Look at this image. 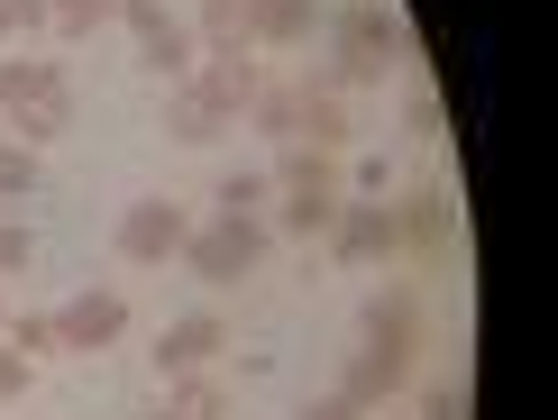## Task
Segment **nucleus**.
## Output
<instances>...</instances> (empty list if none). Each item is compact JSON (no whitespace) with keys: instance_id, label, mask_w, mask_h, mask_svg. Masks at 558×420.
Segmentation results:
<instances>
[{"instance_id":"1","label":"nucleus","mask_w":558,"mask_h":420,"mask_svg":"<svg viewBox=\"0 0 558 420\" xmlns=\"http://www.w3.org/2000/svg\"><path fill=\"white\" fill-rule=\"evenodd\" d=\"M330 28H339V83H348V91H376L393 64L412 55V28H403L393 0H339Z\"/></svg>"},{"instance_id":"2","label":"nucleus","mask_w":558,"mask_h":420,"mask_svg":"<svg viewBox=\"0 0 558 420\" xmlns=\"http://www.w3.org/2000/svg\"><path fill=\"white\" fill-rule=\"evenodd\" d=\"M266 238H275V228L257 220V210H220L211 228H193V238H183V265H193L202 284H239V274L266 256Z\"/></svg>"},{"instance_id":"3","label":"nucleus","mask_w":558,"mask_h":420,"mask_svg":"<svg viewBox=\"0 0 558 420\" xmlns=\"http://www.w3.org/2000/svg\"><path fill=\"white\" fill-rule=\"evenodd\" d=\"M183 238H193V210L183 201H129L120 228H110V247L129 265H166V256H183Z\"/></svg>"},{"instance_id":"4","label":"nucleus","mask_w":558,"mask_h":420,"mask_svg":"<svg viewBox=\"0 0 558 420\" xmlns=\"http://www.w3.org/2000/svg\"><path fill=\"white\" fill-rule=\"evenodd\" d=\"M320 238H330L339 265H385V256L403 247V238H393V201H357V193L339 201V220L320 228Z\"/></svg>"},{"instance_id":"5","label":"nucleus","mask_w":558,"mask_h":420,"mask_svg":"<svg viewBox=\"0 0 558 420\" xmlns=\"http://www.w3.org/2000/svg\"><path fill=\"white\" fill-rule=\"evenodd\" d=\"M193 91L220 110V120H239V110L266 91V64H257V46H211V55L193 64Z\"/></svg>"},{"instance_id":"6","label":"nucleus","mask_w":558,"mask_h":420,"mask_svg":"<svg viewBox=\"0 0 558 420\" xmlns=\"http://www.w3.org/2000/svg\"><path fill=\"white\" fill-rule=\"evenodd\" d=\"M120 330H129V301L110 293V284H83V293L56 311V347H64V357H92V347H110Z\"/></svg>"},{"instance_id":"7","label":"nucleus","mask_w":558,"mask_h":420,"mask_svg":"<svg viewBox=\"0 0 558 420\" xmlns=\"http://www.w3.org/2000/svg\"><path fill=\"white\" fill-rule=\"evenodd\" d=\"M229 347V320L220 311H183V320H166V330H156V375H202V366H211Z\"/></svg>"},{"instance_id":"8","label":"nucleus","mask_w":558,"mask_h":420,"mask_svg":"<svg viewBox=\"0 0 558 420\" xmlns=\"http://www.w3.org/2000/svg\"><path fill=\"white\" fill-rule=\"evenodd\" d=\"M339 393H348L357 411H376V403H393V393H412V347H376V338H366L357 357H348Z\"/></svg>"},{"instance_id":"9","label":"nucleus","mask_w":558,"mask_h":420,"mask_svg":"<svg viewBox=\"0 0 558 420\" xmlns=\"http://www.w3.org/2000/svg\"><path fill=\"white\" fill-rule=\"evenodd\" d=\"M320 0H239V28H247V46H312L320 37Z\"/></svg>"},{"instance_id":"10","label":"nucleus","mask_w":558,"mask_h":420,"mask_svg":"<svg viewBox=\"0 0 558 420\" xmlns=\"http://www.w3.org/2000/svg\"><path fill=\"white\" fill-rule=\"evenodd\" d=\"M449 228H458V201L439 193V183H422V193L393 201V238L403 247H449Z\"/></svg>"},{"instance_id":"11","label":"nucleus","mask_w":558,"mask_h":420,"mask_svg":"<svg viewBox=\"0 0 558 420\" xmlns=\"http://www.w3.org/2000/svg\"><path fill=\"white\" fill-rule=\"evenodd\" d=\"M137 64H147L156 83H193V64H202V37H193V18H166L156 37H137Z\"/></svg>"},{"instance_id":"12","label":"nucleus","mask_w":558,"mask_h":420,"mask_svg":"<svg viewBox=\"0 0 558 420\" xmlns=\"http://www.w3.org/2000/svg\"><path fill=\"white\" fill-rule=\"evenodd\" d=\"M64 128H74V91H37V101H19V110H10V137H19L28 156H37V147H56Z\"/></svg>"},{"instance_id":"13","label":"nucleus","mask_w":558,"mask_h":420,"mask_svg":"<svg viewBox=\"0 0 558 420\" xmlns=\"http://www.w3.org/2000/svg\"><path fill=\"white\" fill-rule=\"evenodd\" d=\"M293 147H312V156H348V147H357V110H348V101H302Z\"/></svg>"},{"instance_id":"14","label":"nucleus","mask_w":558,"mask_h":420,"mask_svg":"<svg viewBox=\"0 0 558 420\" xmlns=\"http://www.w3.org/2000/svg\"><path fill=\"white\" fill-rule=\"evenodd\" d=\"M220 128H229V120H220L211 101H202L193 83H166V137H174V147H211Z\"/></svg>"},{"instance_id":"15","label":"nucleus","mask_w":558,"mask_h":420,"mask_svg":"<svg viewBox=\"0 0 558 420\" xmlns=\"http://www.w3.org/2000/svg\"><path fill=\"white\" fill-rule=\"evenodd\" d=\"M275 193H348L339 183V156H312V147H275Z\"/></svg>"},{"instance_id":"16","label":"nucleus","mask_w":558,"mask_h":420,"mask_svg":"<svg viewBox=\"0 0 558 420\" xmlns=\"http://www.w3.org/2000/svg\"><path fill=\"white\" fill-rule=\"evenodd\" d=\"M339 201L348 193H275V220L266 228H275V238H320V228L339 220Z\"/></svg>"},{"instance_id":"17","label":"nucleus","mask_w":558,"mask_h":420,"mask_svg":"<svg viewBox=\"0 0 558 420\" xmlns=\"http://www.w3.org/2000/svg\"><path fill=\"white\" fill-rule=\"evenodd\" d=\"M366 338H376V347H412V338H422L412 293H376V301H366Z\"/></svg>"},{"instance_id":"18","label":"nucleus","mask_w":558,"mask_h":420,"mask_svg":"<svg viewBox=\"0 0 558 420\" xmlns=\"http://www.w3.org/2000/svg\"><path fill=\"white\" fill-rule=\"evenodd\" d=\"M28 37H56V10L46 0H0V55H19Z\"/></svg>"},{"instance_id":"19","label":"nucleus","mask_w":558,"mask_h":420,"mask_svg":"<svg viewBox=\"0 0 558 420\" xmlns=\"http://www.w3.org/2000/svg\"><path fill=\"white\" fill-rule=\"evenodd\" d=\"M156 411H166V420H220V384L211 375H174Z\"/></svg>"},{"instance_id":"20","label":"nucleus","mask_w":558,"mask_h":420,"mask_svg":"<svg viewBox=\"0 0 558 420\" xmlns=\"http://www.w3.org/2000/svg\"><path fill=\"white\" fill-rule=\"evenodd\" d=\"M247 120H257V137H293V128H302V91H293V83L275 91V83H266L257 101H247Z\"/></svg>"},{"instance_id":"21","label":"nucleus","mask_w":558,"mask_h":420,"mask_svg":"<svg viewBox=\"0 0 558 420\" xmlns=\"http://www.w3.org/2000/svg\"><path fill=\"white\" fill-rule=\"evenodd\" d=\"M46 10H56V37H92L120 18V0H46Z\"/></svg>"},{"instance_id":"22","label":"nucleus","mask_w":558,"mask_h":420,"mask_svg":"<svg viewBox=\"0 0 558 420\" xmlns=\"http://www.w3.org/2000/svg\"><path fill=\"white\" fill-rule=\"evenodd\" d=\"M0 338H10L19 357H56V311H19V320H0Z\"/></svg>"},{"instance_id":"23","label":"nucleus","mask_w":558,"mask_h":420,"mask_svg":"<svg viewBox=\"0 0 558 420\" xmlns=\"http://www.w3.org/2000/svg\"><path fill=\"white\" fill-rule=\"evenodd\" d=\"M28 193H37V156L19 137H0V201H28Z\"/></svg>"},{"instance_id":"24","label":"nucleus","mask_w":558,"mask_h":420,"mask_svg":"<svg viewBox=\"0 0 558 420\" xmlns=\"http://www.w3.org/2000/svg\"><path fill=\"white\" fill-rule=\"evenodd\" d=\"M211 201H220V210H266V201H275V174H247V165H239V174H220Z\"/></svg>"},{"instance_id":"25","label":"nucleus","mask_w":558,"mask_h":420,"mask_svg":"<svg viewBox=\"0 0 558 420\" xmlns=\"http://www.w3.org/2000/svg\"><path fill=\"white\" fill-rule=\"evenodd\" d=\"M193 37H211V46H247V28H239V0H202V10H193Z\"/></svg>"},{"instance_id":"26","label":"nucleus","mask_w":558,"mask_h":420,"mask_svg":"<svg viewBox=\"0 0 558 420\" xmlns=\"http://www.w3.org/2000/svg\"><path fill=\"white\" fill-rule=\"evenodd\" d=\"M403 128H412V137H439V128H449V110H439V91H430V83L403 101Z\"/></svg>"},{"instance_id":"27","label":"nucleus","mask_w":558,"mask_h":420,"mask_svg":"<svg viewBox=\"0 0 558 420\" xmlns=\"http://www.w3.org/2000/svg\"><path fill=\"white\" fill-rule=\"evenodd\" d=\"M28 256H37V238L19 220H0V284H10V274H28Z\"/></svg>"},{"instance_id":"28","label":"nucleus","mask_w":558,"mask_h":420,"mask_svg":"<svg viewBox=\"0 0 558 420\" xmlns=\"http://www.w3.org/2000/svg\"><path fill=\"white\" fill-rule=\"evenodd\" d=\"M28 384H37V357H19V347L0 338V403H19Z\"/></svg>"},{"instance_id":"29","label":"nucleus","mask_w":558,"mask_h":420,"mask_svg":"<svg viewBox=\"0 0 558 420\" xmlns=\"http://www.w3.org/2000/svg\"><path fill=\"white\" fill-rule=\"evenodd\" d=\"M166 18H174L166 0H120V28H129V37H156V28H166Z\"/></svg>"},{"instance_id":"30","label":"nucleus","mask_w":558,"mask_h":420,"mask_svg":"<svg viewBox=\"0 0 558 420\" xmlns=\"http://www.w3.org/2000/svg\"><path fill=\"white\" fill-rule=\"evenodd\" d=\"M422 420H468V393H458V384H430V393H422Z\"/></svg>"},{"instance_id":"31","label":"nucleus","mask_w":558,"mask_h":420,"mask_svg":"<svg viewBox=\"0 0 558 420\" xmlns=\"http://www.w3.org/2000/svg\"><path fill=\"white\" fill-rule=\"evenodd\" d=\"M293 420H366V411H357V403H348V393H320V403H302Z\"/></svg>"}]
</instances>
